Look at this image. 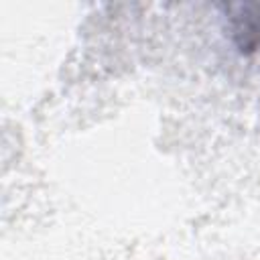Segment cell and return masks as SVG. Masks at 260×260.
<instances>
[{
    "label": "cell",
    "instance_id": "1",
    "mask_svg": "<svg viewBox=\"0 0 260 260\" xmlns=\"http://www.w3.org/2000/svg\"><path fill=\"white\" fill-rule=\"evenodd\" d=\"M219 8L234 45L244 55H260V2H225Z\"/></svg>",
    "mask_w": 260,
    "mask_h": 260
}]
</instances>
